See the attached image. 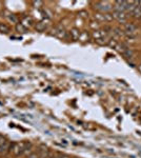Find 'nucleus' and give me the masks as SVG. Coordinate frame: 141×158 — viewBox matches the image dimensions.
Listing matches in <instances>:
<instances>
[{
    "instance_id": "5701e85b",
    "label": "nucleus",
    "mask_w": 141,
    "mask_h": 158,
    "mask_svg": "<svg viewBox=\"0 0 141 158\" xmlns=\"http://www.w3.org/2000/svg\"><path fill=\"white\" fill-rule=\"evenodd\" d=\"M138 71L141 73V64H139V65H138Z\"/></svg>"
},
{
    "instance_id": "9d476101",
    "label": "nucleus",
    "mask_w": 141,
    "mask_h": 158,
    "mask_svg": "<svg viewBox=\"0 0 141 158\" xmlns=\"http://www.w3.org/2000/svg\"><path fill=\"white\" fill-rule=\"evenodd\" d=\"M132 16L135 17L136 19H141V10L138 8V6H136V9H135L134 12L132 13Z\"/></svg>"
},
{
    "instance_id": "f3484780",
    "label": "nucleus",
    "mask_w": 141,
    "mask_h": 158,
    "mask_svg": "<svg viewBox=\"0 0 141 158\" xmlns=\"http://www.w3.org/2000/svg\"><path fill=\"white\" fill-rule=\"evenodd\" d=\"M16 29H17L18 32H21V33H24L25 31H26V28H24V26H23L22 24H17Z\"/></svg>"
},
{
    "instance_id": "dca6fc26",
    "label": "nucleus",
    "mask_w": 141,
    "mask_h": 158,
    "mask_svg": "<svg viewBox=\"0 0 141 158\" xmlns=\"http://www.w3.org/2000/svg\"><path fill=\"white\" fill-rule=\"evenodd\" d=\"M108 44L110 45V46H112V48L116 49V46H117V44H118V43L116 42V40H115V39H110V41H108Z\"/></svg>"
},
{
    "instance_id": "1a4fd4ad",
    "label": "nucleus",
    "mask_w": 141,
    "mask_h": 158,
    "mask_svg": "<svg viewBox=\"0 0 141 158\" xmlns=\"http://www.w3.org/2000/svg\"><path fill=\"white\" fill-rule=\"evenodd\" d=\"M136 31V25L133 23H126L125 24V33H134Z\"/></svg>"
},
{
    "instance_id": "f257e3e1",
    "label": "nucleus",
    "mask_w": 141,
    "mask_h": 158,
    "mask_svg": "<svg viewBox=\"0 0 141 158\" xmlns=\"http://www.w3.org/2000/svg\"><path fill=\"white\" fill-rule=\"evenodd\" d=\"M32 144L28 142H19V143H15L14 146H13L12 151L15 153V155L19 156L23 153H26L28 150H30Z\"/></svg>"
},
{
    "instance_id": "4468645a",
    "label": "nucleus",
    "mask_w": 141,
    "mask_h": 158,
    "mask_svg": "<svg viewBox=\"0 0 141 158\" xmlns=\"http://www.w3.org/2000/svg\"><path fill=\"white\" fill-rule=\"evenodd\" d=\"M0 32L1 33H8L9 32V26L4 23H0Z\"/></svg>"
},
{
    "instance_id": "423d86ee",
    "label": "nucleus",
    "mask_w": 141,
    "mask_h": 158,
    "mask_svg": "<svg viewBox=\"0 0 141 158\" xmlns=\"http://www.w3.org/2000/svg\"><path fill=\"white\" fill-rule=\"evenodd\" d=\"M10 150V142L8 140H5L4 142L0 146V154H5Z\"/></svg>"
},
{
    "instance_id": "6e6552de",
    "label": "nucleus",
    "mask_w": 141,
    "mask_h": 158,
    "mask_svg": "<svg viewBox=\"0 0 141 158\" xmlns=\"http://www.w3.org/2000/svg\"><path fill=\"white\" fill-rule=\"evenodd\" d=\"M22 25L24 28H30L33 25V19L31 17H24V19L22 20Z\"/></svg>"
},
{
    "instance_id": "b1692460",
    "label": "nucleus",
    "mask_w": 141,
    "mask_h": 158,
    "mask_svg": "<svg viewBox=\"0 0 141 158\" xmlns=\"http://www.w3.org/2000/svg\"><path fill=\"white\" fill-rule=\"evenodd\" d=\"M50 158H56V157H50Z\"/></svg>"
},
{
    "instance_id": "412c9836",
    "label": "nucleus",
    "mask_w": 141,
    "mask_h": 158,
    "mask_svg": "<svg viewBox=\"0 0 141 158\" xmlns=\"http://www.w3.org/2000/svg\"><path fill=\"white\" fill-rule=\"evenodd\" d=\"M34 5H42L41 1H34Z\"/></svg>"
},
{
    "instance_id": "aec40b11",
    "label": "nucleus",
    "mask_w": 141,
    "mask_h": 158,
    "mask_svg": "<svg viewBox=\"0 0 141 158\" xmlns=\"http://www.w3.org/2000/svg\"><path fill=\"white\" fill-rule=\"evenodd\" d=\"M56 158H70L68 155H58Z\"/></svg>"
},
{
    "instance_id": "ddd939ff",
    "label": "nucleus",
    "mask_w": 141,
    "mask_h": 158,
    "mask_svg": "<svg viewBox=\"0 0 141 158\" xmlns=\"http://www.w3.org/2000/svg\"><path fill=\"white\" fill-rule=\"evenodd\" d=\"M103 15H104V21L110 22V21H112L114 19L113 14H111V13H105V14H103Z\"/></svg>"
},
{
    "instance_id": "a211bd4d",
    "label": "nucleus",
    "mask_w": 141,
    "mask_h": 158,
    "mask_svg": "<svg viewBox=\"0 0 141 158\" xmlns=\"http://www.w3.org/2000/svg\"><path fill=\"white\" fill-rule=\"evenodd\" d=\"M95 18L99 21H104V15L103 14H96Z\"/></svg>"
},
{
    "instance_id": "7ed1b4c3",
    "label": "nucleus",
    "mask_w": 141,
    "mask_h": 158,
    "mask_svg": "<svg viewBox=\"0 0 141 158\" xmlns=\"http://www.w3.org/2000/svg\"><path fill=\"white\" fill-rule=\"evenodd\" d=\"M129 6V1H116L114 3V10L115 12H126Z\"/></svg>"
},
{
    "instance_id": "9b49d317",
    "label": "nucleus",
    "mask_w": 141,
    "mask_h": 158,
    "mask_svg": "<svg viewBox=\"0 0 141 158\" xmlns=\"http://www.w3.org/2000/svg\"><path fill=\"white\" fill-rule=\"evenodd\" d=\"M46 29V23H44V22H39L36 25V30L39 31V32H42V31H44Z\"/></svg>"
},
{
    "instance_id": "4be33fe9",
    "label": "nucleus",
    "mask_w": 141,
    "mask_h": 158,
    "mask_svg": "<svg viewBox=\"0 0 141 158\" xmlns=\"http://www.w3.org/2000/svg\"><path fill=\"white\" fill-rule=\"evenodd\" d=\"M10 19H11V20H13V21H14V22H16V21H17V19H16V17H14V16H11V17H10Z\"/></svg>"
},
{
    "instance_id": "0eeeda50",
    "label": "nucleus",
    "mask_w": 141,
    "mask_h": 158,
    "mask_svg": "<svg viewBox=\"0 0 141 158\" xmlns=\"http://www.w3.org/2000/svg\"><path fill=\"white\" fill-rule=\"evenodd\" d=\"M80 31L78 30V29H72V30L70 31V37L73 38L74 40H76V39H79V37H80Z\"/></svg>"
},
{
    "instance_id": "6ab92c4d",
    "label": "nucleus",
    "mask_w": 141,
    "mask_h": 158,
    "mask_svg": "<svg viewBox=\"0 0 141 158\" xmlns=\"http://www.w3.org/2000/svg\"><path fill=\"white\" fill-rule=\"evenodd\" d=\"M28 158H39V156L36 153H31L30 155H28Z\"/></svg>"
},
{
    "instance_id": "20e7f679",
    "label": "nucleus",
    "mask_w": 141,
    "mask_h": 158,
    "mask_svg": "<svg viewBox=\"0 0 141 158\" xmlns=\"http://www.w3.org/2000/svg\"><path fill=\"white\" fill-rule=\"evenodd\" d=\"M113 17H114V19H116V20L120 23H126V20H127V16L125 15L124 12H115V11H114Z\"/></svg>"
},
{
    "instance_id": "f8f14e48",
    "label": "nucleus",
    "mask_w": 141,
    "mask_h": 158,
    "mask_svg": "<svg viewBox=\"0 0 141 158\" xmlns=\"http://www.w3.org/2000/svg\"><path fill=\"white\" fill-rule=\"evenodd\" d=\"M88 38H90V35L88 34V32H82L80 34V37H79V39H80L81 41H88Z\"/></svg>"
},
{
    "instance_id": "2eb2a0df",
    "label": "nucleus",
    "mask_w": 141,
    "mask_h": 158,
    "mask_svg": "<svg viewBox=\"0 0 141 158\" xmlns=\"http://www.w3.org/2000/svg\"><path fill=\"white\" fill-rule=\"evenodd\" d=\"M133 54H134L133 51L130 50V49H129V50H126L125 52L123 53V55L125 56L126 58H132V57H133Z\"/></svg>"
},
{
    "instance_id": "39448f33",
    "label": "nucleus",
    "mask_w": 141,
    "mask_h": 158,
    "mask_svg": "<svg viewBox=\"0 0 141 158\" xmlns=\"http://www.w3.org/2000/svg\"><path fill=\"white\" fill-rule=\"evenodd\" d=\"M106 35V33H104V31H101V30H97V31H94L93 32V37L95 38L96 40H98V39H101V38H104V36Z\"/></svg>"
},
{
    "instance_id": "f03ea898",
    "label": "nucleus",
    "mask_w": 141,
    "mask_h": 158,
    "mask_svg": "<svg viewBox=\"0 0 141 158\" xmlns=\"http://www.w3.org/2000/svg\"><path fill=\"white\" fill-rule=\"evenodd\" d=\"M95 9L105 14L113 9V4L111 2H108V1H100V2H97L95 4Z\"/></svg>"
}]
</instances>
